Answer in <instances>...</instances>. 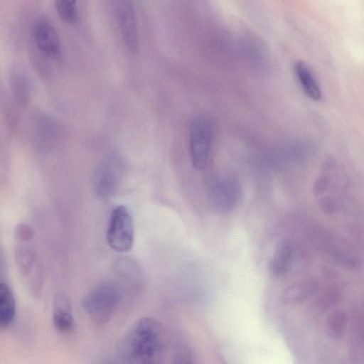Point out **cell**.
<instances>
[{"label":"cell","instance_id":"cell-1","mask_svg":"<svg viewBox=\"0 0 364 364\" xmlns=\"http://www.w3.org/2000/svg\"><path fill=\"white\" fill-rule=\"evenodd\" d=\"M122 299V291L112 281L100 282L85 295L82 305L91 320L97 324L112 318Z\"/></svg>","mask_w":364,"mask_h":364},{"label":"cell","instance_id":"cell-2","mask_svg":"<svg viewBox=\"0 0 364 364\" xmlns=\"http://www.w3.org/2000/svg\"><path fill=\"white\" fill-rule=\"evenodd\" d=\"M188 138L192 164L196 169H204L208 163L213 144L214 127L211 120L203 115L193 119Z\"/></svg>","mask_w":364,"mask_h":364},{"label":"cell","instance_id":"cell-3","mask_svg":"<svg viewBox=\"0 0 364 364\" xmlns=\"http://www.w3.org/2000/svg\"><path fill=\"white\" fill-rule=\"evenodd\" d=\"M124 162L121 156L112 152L100 163L94 176L93 190L100 199H108L117 191L123 176Z\"/></svg>","mask_w":364,"mask_h":364},{"label":"cell","instance_id":"cell-4","mask_svg":"<svg viewBox=\"0 0 364 364\" xmlns=\"http://www.w3.org/2000/svg\"><path fill=\"white\" fill-rule=\"evenodd\" d=\"M207 191L211 208L218 213L230 212L236 206L240 196L237 180L229 175L210 178Z\"/></svg>","mask_w":364,"mask_h":364},{"label":"cell","instance_id":"cell-5","mask_svg":"<svg viewBox=\"0 0 364 364\" xmlns=\"http://www.w3.org/2000/svg\"><path fill=\"white\" fill-rule=\"evenodd\" d=\"M134 224L132 216L124 205H118L112 211L107 240L109 247L118 252L129 251L134 243Z\"/></svg>","mask_w":364,"mask_h":364},{"label":"cell","instance_id":"cell-6","mask_svg":"<svg viewBox=\"0 0 364 364\" xmlns=\"http://www.w3.org/2000/svg\"><path fill=\"white\" fill-rule=\"evenodd\" d=\"M166 346L161 339L140 338L124 346L119 354L129 364H164Z\"/></svg>","mask_w":364,"mask_h":364},{"label":"cell","instance_id":"cell-7","mask_svg":"<svg viewBox=\"0 0 364 364\" xmlns=\"http://www.w3.org/2000/svg\"><path fill=\"white\" fill-rule=\"evenodd\" d=\"M117 15L118 22L127 47L131 51L138 49V31L136 16L131 1L122 0L117 6Z\"/></svg>","mask_w":364,"mask_h":364},{"label":"cell","instance_id":"cell-8","mask_svg":"<svg viewBox=\"0 0 364 364\" xmlns=\"http://www.w3.org/2000/svg\"><path fill=\"white\" fill-rule=\"evenodd\" d=\"M33 36L37 47L43 53L55 55L60 52V41L53 23L46 18H39L33 23Z\"/></svg>","mask_w":364,"mask_h":364},{"label":"cell","instance_id":"cell-9","mask_svg":"<svg viewBox=\"0 0 364 364\" xmlns=\"http://www.w3.org/2000/svg\"><path fill=\"white\" fill-rule=\"evenodd\" d=\"M294 71L305 95L313 101H320L323 97L322 90L309 65L301 60H297L294 63Z\"/></svg>","mask_w":364,"mask_h":364},{"label":"cell","instance_id":"cell-10","mask_svg":"<svg viewBox=\"0 0 364 364\" xmlns=\"http://www.w3.org/2000/svg\"><path fill=\"white\" fill-rule=\"evenodd\" d=\"M53 322L55 328L62 333L70 331L74 326L70 302L62 292L57 293L53 299Z\"/></svg>","mask_w":364,"mask_h":364},{"label":"cell","instance_id":"cell-11","mask_svg":"<svg viewBox=\"0 0 364 364\" xmlns=\"http://www.w3.org/2000/svg\"><path fill=\"white\" fill-rule=\"evenodd\" d=\"M30 242H15V262L19 272L25 277L28 276L38 262L34 248L29 245Z\"/></svg>","mask_w":364,"mask_h":364},{"label":"cell","instance_id":"cell-12","mask_svg":"<svg viewBox=\"0 0 364 364\" xmlns=\"http://www.w3.org/2000/svg\"><path fill=\"white\" fill-rule=\"evenodd\" d=\"M16 314V301L9 285L0 280V328L8 327Z\"/></svg>","mask_w":364,"mask_h":364},{"label":"cell","instance_id":"cell-13","mask_svg":"<svg viewBox=\"0 0 364 364\" xmlns=\"http://www.w3.org/2000/svg\"><path fill=\"white\" fill-rule=\"evenodd\" d=\"M293 252V248L289 243L279 244L271 258L270 272L276 276L284 274L292 262Z\"/></svg>","mask_w":364,"mask_h":364},{"label":"cell","instance_id":"cell-14","mask_svg":"<svg viewBox=\"0 0 364 364\" xmlns=\"http://www.w3.org/2000/svg\"><path fill=\"white\" fill-rule=\"evenodd\" d=\"M55 6L60 16L65 21L73 23L77 17V7L74 0H57Z\"/></svg>","mask_w":364,"mask_h":364},{"label":"cell","instance_id":"cell-15","mask_svg":"<svg viewBox=\"0 0 364 364\" xmlns=\"http://www.w3.org/2000/svg\"><path fill=\"white\" fill-rule=\"evenodd\" d=\"M43 273L42 267L38 262L34 269L27 277L30 289L34 294H39L41 291L43 279Z\"/></svg>","mask_w":364,"mask_h":364},{"label":"cell","instance_id":"cell-16","mask_svg":"<svg viewBox=\"0 0 364 364\" xmlns=\"http://www.w3.org/2000/svg\"><path fill=\"white\" fill-rule=\"evenodd\" d=\"M171 364L196 363L191 350L186 346H179L172 353Z\"/></svg>","mask_w":364,"mask_h":364},{"label":"cell","instance_id":"cell-17","mask_svg":"<svg viewBox=\"0 0 364 364\" xmlns=\"http://www.w3.org/2000/svg\"><path fill=\"white\" fill-rule=\"evenodd\" d=\"M33 230L29 225L21 223L16 225L14 232L15 242H30L33 240Z\"/></svg>","mask_w":364,"mask_h":364}]
</instances>
